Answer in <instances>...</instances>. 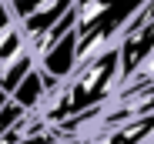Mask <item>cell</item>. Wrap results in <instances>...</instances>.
Wrapping results in <instances>:
<instances>
[{"label": "cell", "mask_w": 154, "mask_h": 144, "mask_svg": "<svg viewBox=\"0 0 154 144\" xmlns=\"http://www.w3.org/2000/svg\"><path fill=\"white\" fill-rule=\"evenodd\" d=\"M37 67L44 70V74L50 81H57V84H67L74 74H77V34H64L50 51H44L37 57Z\"/></svg>", "instance_id": "1"}, {"label": "cell", "mask_w": 154, "mask_h": 144, "mask_svg": "<svg viewBox=\"0 0 154 144\" xmlns=\"http://www.w3.org/2000/svg\"><path fill=\"white\" fill-rule=\"evenodd\" d=\"M57 87H60L57 81H50V77L44 74V70H40V67H34L30 74L23 77L17 87H14V94H10V97H14V101H17L23 111L30 114V111H37V107H40V101L47 97V94H50V90H57Z\"/></svg>", "instance_id": "2"}, {"label": "cell", "mask_w": 154, "mask_h": 144, "mask_svg": "<svg viewBox=\"0 0 154 144\" xmlns=\"http://www.w3.org/2000/svg\"><path fill=\"white\" fill-rule=\"evenodd\" d=\"M34 67H37V57L30 54V47H23L14 60H4V64H0V90H4V94H14V87L27 77Z\"/></svg>", "instance_id": "3"}, {"label": "cell", "mask_w": 154, "mask_h": 144, "mask_svg": "<svg viewBox=\"0 0 154 144\" xmlns=\"http://www.w3.org/2000/svg\"><path fill=\"white\" fill-rule=\"evenodd\" d=\"M40 7H44V0H7V10H10V17L17 23H23L27 17H34Z\"/></svg>", "instance_id": "4"}, {"label": "cell", "mask_w": 154, "mask_h": 144, "mask_svg": "<svg viewBox=\"0 0 154 144\" xmlns=\"http://www.w3.org/2000/svg\"><path fill=\"white\" fill-rule=\"evenodd\" d=\"M10 23H17V20H14V17H10V10H7V0H0V30L10 27Z\"/></svg>", "instance_id": "5"}, {"label": "cell", "mask_w": 154, "mask_h": 144, "mask_svg": "<svg viewBox=\"0 0 154 144\" xmlns=\"http://www.w3.org/2000/svg\"><path fill=\"white\" fill-rule=\"evenodd\" d=\"M7 101H10V94H4V90H0V107H4Z\"/></svg>", "instance_id": "6"}]
</instances>
